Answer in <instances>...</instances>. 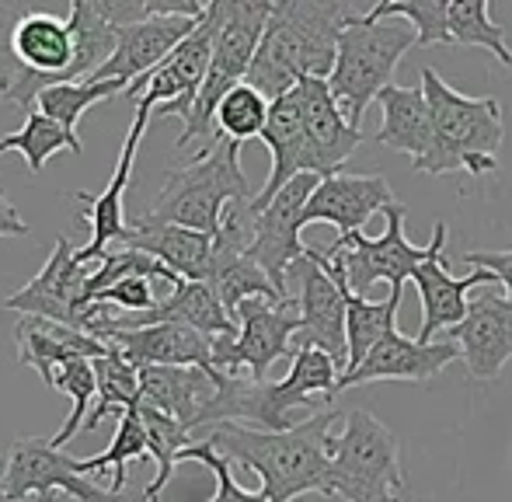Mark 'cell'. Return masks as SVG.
Masks as SVG:
<instances>
[{
	"label": "cell",
	"mask_w": 512,
	"mask_h": 502,
	"mask_svg": "<svg viewBox=\"0 0 512 502\" xmlns=\"http://www.w3.org/2000/svg\"><path fill=\"white\" fill-rule=\"evenodd\" d=\"M411 46H418V32L408 21H370L366 14H349L342 35H338V56L328 88L335 102L342 105L352 129H359L366 109H370V102H377L380 91L394 84V70Z\"/></svg>",
	"instance_id": "obj_5"
},
{
	"label": "cell",
	"mask_w": 512,
	"mask_h": 502,
	"mask_svg": "<svg viewBox=\"0 0 512 502\" xmlns=\"http://www.w3.org/2000/svg\"><path fill=\"white\" fill-rule=\"evenodd\" d=\"M49 492H63L77 502H122L119 492L95 485L81 471L77 457L56 450L49 440H35V436L14 440L0 471V499L21 502L28 496H49Z\"/></svg>",
	"instance_id": "obj_13"
},
{
	"label": "cell",
	"mask_w": 512,
	"mask_h": 502,
	"mask_svg": "<svg viewBox=\"0 0 512 502\" xmlns=\"http://www.w3.org/2000/svg\"><path fill=\"white\" fill-rule=\"evenodd\" d=\"M331 496L345 502H405L401 440L366 408H352L331 436Z\"/></svg>",
	"instance_id": "obj_7"
},
{
	"label": "cell",
	"mask_w": 512,
	"mask_h": 502,
	"mask_svg": "<svg viewBox=\"0 0 512 502\" xmlns=\"http://www.w3.org/2000/svg\"><path fill=\"white\" fill-rule=\"evenodd\" d=\"M394 199V189L387 185L384 175H338L321 178L304 210V227L307 224H331L338 231V238L345 234H359L363 224H370L373 213L387 210Z\"/></svg>",
	"instance_id": "obj_21"
},
{
	"label": "cell",
	"mask_w": 512,
	"mask_h": 502,
	"mask_svg": "<svg viewBox=\"0 0 512 502\" xmlns=\"http://www.w3.org/2000/svg\"><path fill=\"white\" fill-rule=\"evenodd\" d=\"M418 77H422L432 133H436L432 157L422 164L425 175H453V171H467L474 178L492 175L499 168V150L506 140L499 98L460 95L432 67H422Z\"/></svg>",
	"instance_id": "obj_4"
},
{
	"label": "cell",
	"mask_w": 512,
	"mask_h": 502,
	"mask_svg": "<svg viewBox=\"0 0 512 502\" xmlns=\"http://www.w3.org/2000/svg\"><path fill=\"white\" fill-rule=\"evenodd\" d=\"M370 21L401 18L418 32V46H481L512 67L506 28L492 21L488 0H384L366 11Z\"/></svg>",
	"instance_id": "obj_11"
},
{
	"label": "cell",
	"mask_w": 512,
	"mask_h": 502,
	"mask_svg": "<svg viewBox=\"0 0 512 502\" xmlns=\"http://www.w3.org/2000/svg\"><path fill=\"white\" fill-rule=\"evenodd\" d=\"M387 227L380 238H366L359 234H345L335 238L328 248H314L317 262L335 276V283H345L349 293L363 297L373 283H391V286H405V279H415V272L429 262L432 255L446 248V224L436 220L432 227V241L425 248L411 245L405 238V203H391L384 210Z\"/></svg>",
	"instance_id": "obj_8"
},
{
	"label": "cell",
	"mask_w": 512,
	"mask_h": 502,
	"mask_svg": "<svg viewBox=\"0 0 512 502\" xmlns=\"http://www.w3.org/2000/svg\"><path fill=\"white\" fill-rule=\"evenodd\" d=\"M269 109H272V102L262 91H255L248 81L237 84L234 91L223 95L220 109H216V136L241 143V147L248 140H255V136L262 140L265 123H269Z\"/></svg>",
	"instance_id": "obj_37"
},
{
	"label": "cell",
	"mask_w": 512,
	"mask_h": 502,
	"mask_svg": "<svg viewBox=\"0 0 512 502\" xmlns=\"http://www.w3.org/2000/svg\"><path fill=\"white\" fill-rule=\"evenodd\" d=\"M112 328H147V325H185L209 339H234L237 321L220 304L216 290L209 283H192V279H178L171 286L168 297L157 300L150 311L143 314H122V318H108Z\"/></svg>",
	"instance_id": "obj_24"
},
{
	"label": "cell",
	"mask_w": 512,
	"mask_h": 502,
	"mask_svg": "<svg viewBox=\"0 0 512 502\" xmlns=\"http://www.w3.org/2000/svg\"><path fill=\"white\" fill-rule=\"evenodd\" d=\"M464 262L471 269H485L495 276V283L506 286V300L512 304V248L509 251H467Z\"/></svg>",
	"instance_id": "obj_41"
},
{
	"label": "cell",
	"mask_w": 512,
	"mask_h": 502,
	"mask_svg": "<svg viewBox=\"0 0 512 502\" xmlns=\"http://www.w3.org/2000/svg\"><path fill=\"white\" fill-rule=\"evenodd\" d=\"M300 109H304V133H307V154H310V175L331 178L342 171V164L356 154L363 143V133L352 129L345 119L342 105L335 102L324 77H304L297 84Z\"/></svg>",
	"instance_id": "obj_19"
},
{
	"label": "cell",
	"mask_w": 512,
	"mask_h": 502,
	"mask_svg": "<svg viewBox=\"0 0 512 502\" xmlns=\"http://www.w3.org/2000/svg\"><path fill=\"white\" fill-rule=\"evenodd\" d=\"M21 502H67V496H63V492H49V496H28Z\"/></svg>",
	"instance_id": "obj_43"
},
{
	"label": "cell",
	"mask_w": 512,
	"mask_h": 502,
	"mask_svg": "<svg viewBox=\"0 0 512 502\" xmlns=\"http://www.w3.org/2000/svg\"><path fill=\"white\" fill-rule=\"evenodd\" d=\"M14 342H18V360L21 367H32L42 380H53L56 370L70 360H102L108 353L105 342L95 335L81 332V328L56 325L46 318H21L14 325Z\"/></svg>",
	"instance_id": "obj_30"
},
{
	"label": "cell",
	"mask_w": 512,
	"mask_h": 502,
	"mask_svg": "<svg viewBox=\"0 0 512 502\" xmlns=\"http://www.w3.org/2000/svg\"><path fill=\"white\" fill-rule=\"evenodd\" d=\"M182 461H199V464H206V468L213 471V478H216V496H213V499H206V502H269V499H265V492H262V489H258V492H248V489H241V485L234 482V471H230V461H227V457L216 454V450L209 447V440L185 447V450H182Z\"/></svg>",
	"instance_id": "obj_39"
},
{
	"label": "cell",
	"mask_w": 512,
	"mask_h": 502,
	"mask_svg": "<svg viewBox=\"0 0 512 502\" xmlns=\"http://www.w3.org/2000/svg\"><path fill=\"white\" fill-rule=\"evenodd\" d=\"M7 150H18V154L25 157L28 171H32V175H42V168H46L49 157L63 154V150L81 154L84 143L77 133L63 129L56 119H49L46 112H39L32 105V109L25 112V126H21L18 133L0 136V154H7Z\"/></svg>",
	"instance_id": "obj_32"
},
{
	"label": "cell",
	"mask_w": 512,
	"mask_h": 502,
	"mask_svg": "<svg viewBox=\"0 0 512 502\" xmlns=\"http://www.w3.org/2000/svg\"><path fill=\"white\" fill-rule=\"evenodd\" d=\"M206 14V11H203ZM203 14H157L140 25L115 28V53L91 81H140L154 67H161L203 21Z\"/></svg>",
	"instance_id": "obj_18"
},
{
	"label": "cell",
	"mask_w": 512,
	"mask_h": 502,
	"mask_svg": "<svg viewBox=\"0 0 512 502\" xmlns=\"http://www.w3.org/2000/svg\"><path fill=\"white\" fill-rule=\"evenodd\" d=\"M338 286L345 290V339H349L345 374H352V370H356L359 363H363L366 356H370L373 349L387 339V335L398 332L394 321H398V307H401V297H405V286H391L387 300H380V304L349 293V286L345 283H338Z\"/></svg>",
	"instance_id": "obj_31"
},
{
	"label": "cell",
	"mask_w": 512,
	"mask_h": 502,
	"mask_svg": "<svg viewBox=\"0 0 512 502\" xmlns=\"http://www.w3.org/2000/svg\"><path fill=\"white\" fill-rule=\"evenodd\" d=\"M237 335L234 339H216L213 342V363L220 374L227 377H248L262 384L269 377L272 363L297 356L293 342L300 335V311L297 297L293 300H244L237 307Z\"/></svg>",
	"instance_id": "obj_10"
},
{
	"label": "cell",
	"mask_w": 512,
	"mask_h": 502,
	"mask_svg": "<svg viewBox=\"0 0 512 502\" xmlns=\"http://www.w3.org/2000/svg\"><path fill=\"white\" fill-rule=\"evenodd\" d=\"M349 14L352 7L342 0H276L248 70V84L276 102L304 77L328 81L335 70L338 35Z\"/></svg>",
	"instance_id": "obj_2"
},
{
	"label": "cell",
	"mask_w": 512,
	"mask_h": 502,
	"mask_svg": "<svg viewBox=\"0 0 512 502\" xmlns=\"http://www.w3.org/2000/svg\"><path fill=\"white\" fill-rule=\"evenodd\" d=\"M290 279H300V335L297 349H321L331 360L342 367L349 360V339H345V290L335 283L328 269L317 262L314 248H307V255L290 269Z\"/></svg>",
	"instance_id": "obj_17"
},
{
	"label": "cell",
	"mask_w": 512,
	"mask_h": 502,
	"mask_svg": "<svg viewBox=\"0 0 512 502\" xmlns=\"http://www.w3.org/2000/svg\"><path fill=\"white\" fill-rule=\"evenodd\" d=\"M126 81H77V84H56V88L39 91L35 109L46 112L49 119H56L63 129L77 133V123L84 119V112L95 109L98 102H108L115 95H126Z\"/></svg>",
	"instance_id": "obj_34"
},
{
	"label": "cell",
	"mask_w": 512,
	"mask_h": 502,
	"mask_svg": "<svg viewBox=\"0 0 512 502\" xmlns=\"http://www.w3.org/2000/svg\"><path fill=\"white\" fill-rule=\"evenodd\" d=\"M98 342L122 353V360L143 367H199L206 374H220L213 363V342L209 335L185 325H147V328H112L108 314L95 318L88 328Z\"/></svg>",
	"instance_id": "obj_16"
},
{
	"label": "cell",
	"mask_w": 512,
	"mask_h": 502,
	"mask_svg": "<svg viewBox=\"0 0 512 502\" xmlns=\"http://www.w3.org/2000/svg\"><path fill=\"white\" fill-rule=\"evenodd\" d=\"M216 32H220V0L206 4V14L196 25V32L161 67H154L140 81L129 84L122 98L136 102V112H150V116L161 112V116L185 119L192 105H196L199 88H203L209 74V63H213Z\"/></svg>",
	"instance_id": "obj_12"
},
{
	"label": "cell",
	"mask_w": 512,
	"mask_h": 502,
	"mask_svg": "<svg viewBox=\"0 0 512 502\" xmlns=\"http://www.w3.org/2000/svg\"><path fill=\"white\" fill-rule=\"evenodd\" d=\"M147 457H150V443H147V429H143V419H140V408H126V412H119L112 447H108L105 454L81 461V471L84 475H98V471L112 468L115 471L112 492H122V485H126V464L147 461Z\"/></svg>",
	"instance_id": "obj_36"
},
{
	"label": "cell",
	"mask_w": 512,
	"mask_h": 502,
	"mask_svg": "<svg viewBox=\"0 0 512 502\" xmlns=\"http://www.w3.org/2000/svg\"><path fill=\"white\" fill-rule=\"evenodd\" d=\"M220 374L199 367H143L140 370V405L182 422L189 433L203 429V415L216 398Z\"/></svg>",
	"instance_id": "obj_27"
},
{
	"label": "cell",
	"mask_w": 512,
	"mask_h": 502,
	"mask_svg": "<svg viewBox=\"0 0 512 502\" xmlns=\"http://www.w3.org/2000/svg\"><path fill=\"white\" fill-rule=\"evenodd\" d=\"M481 283H495L492 272L471 269L467 276H450L443 265V251L432 255L422 269L415 272L418 297H422V328H418V339L436 342L439 332H453L460 321L467 318L471 304H467V290Z\"/></svg>",
	"instance_id": "obj_29"
},
{
	"label": "cell",
	"mask_w": 512,
	"mask_h": 502,
	"mask_svg": "<svg viewBox=\"0 0 512 502\" xmlns=\"http://www.w3.org/2000/svg\"><path fill=\"white\" fill-rule=\"evenodd\" d=\"M119 245L147 251V255H154L161 265H168L171 272H178L182 279H192V283H206L209 279L213 234H199L178 224H161V220H150L147 213H143V217H136L133 224L126 227Z\"/></svg>",
	"instance_id": "obj_26"
},
{
	"label": "cell",
	"mask_w": 512,
	"mask_h": 502,
	"mask_svg": "<svg viewBox=\"0 0 512 502\" xmlns=\"http://www.w3.org/2000/svg\"><path fill=\"white\" fill-rule=\"evenodd\" d=\"M150 112H136V123L129 126L126 140H122L119 150V161H115L112 171V182L105 185V192L91 196V192H74V203H81L88 210V224H91V241L84 248L74 251V258L81 265L88 262H102L105 251L115 248L126 234V210H122V199H126L129 189V175H133V164H136V150H140V140L150 126Z\"/></svg>",
	"instance_id": "obj_20"
},
{
	"label": "cell",
	"mask_w": 512,
	"mask_h": 502,
	"mask_svg": "<svg viewBox=\"0 0 512 502\" xmlns=\"http://www.w3.org/2000/svg\"><path fill=\"white\" fill-rule=\"evenodd\" d=\"M317 182L321 178L314 175H300L272 199L265 210L255 213V238H251L248 255L262 265V272L272 279L283 297L286 293V279H290V269L307 255V245L300 241V231H304V210L314 196Z\"/></svg>",
	"instance_id": "obj_14"
},
{
	"label": "cell",
	"mask_w": 512,
	"mask_h": 502,
	"mask_svg": "<svg viewBox=\"0 0 512 502\" xmlns=\"http://www.w3.org/2000/svg\"><path fill=\"white\" fill-rule=\"evenodd\" d=\"M140 419H143V429H147L150 457L157 461V475H154V482L147 485L143 496H147V502H154L168 489L171 475H175V464L182 461V450L192 447V433L178 419H171V415L157 412V408H150V405H140Z\"/></svg>",
	"instance_id": "obj_35"
},
{
	"label": "cell",
	"mask_w": 512,
	"mask_h": 502,
	"mask_svg": "<svg viewBox=\"0 0 512 502\" xmlns=\"http://www.w3.org/2000/svg\"><path fill=\"white\" fill-rule=\"evenodd\" d=\"M154 502H157V499H154Z\"/></svg>",
	"instance_id": "obj_44"
},
{
	"label": "cell",
	"mask_w": 512,
	"mask_h": 502,
	"mask_svg": "<svg viewBox=\"0 0 512 502\" xmlns=\"http://www.w3.org/2000/svg\"><path fill=\"white\" fill-rule=\"evenodd\" d=\"M457 356L460 346L453 339L422 342V339H408L401 332H391L352 374L338 377V391L373 384V380H411V384L432 380L436 374H443Z\"/></svg>",
	"instance_id": "obj_23"
},
{
	"label": "cell",
	"mask_w": 512,
	"mask_h": 502,
	"mask_svg": "<svg viewBox=\"0 0 512 502\" xmlns=\"http://www.w3.org/2000/svg\"><path fill=\"white\" fill-rule=\"evenodd\" d=\"M91 304H98V307L115 304V307H122L126 314H143V311H150V307L157 304L154 279L129 276V279H122V283H115V286H108V290H102L95 300H91Z\"/></svg>",
	"instance_id": "obj_40"
},
{
	"label": "cell",
	"mask_w": 512,
	"mask_h": 502,
	"mask_svg": "<svg viewBox=\"0 0 512 502\" xmlns=\"http://www.w3.org/2000/svg\"><path fill=\"white\" fill-rule=\"evenodd\" d=\"M338 377H342V367L328 353H321V349H297L290 374L283 380L255 384L248 377L220 374L216 398L206 408L203 426H223V422L244 426L248 422V429L286 433V429H293V408H310L317 415V408L335 398Z\"/></svg>",
	"instance_id": "obj_3"
},
{
	"label": "cell",
	"mask_w": 512,
	"mask_h": 502,
	"mask_svg": "<svg viewBox=\"0 0 512 502\" xmlns=\"http://www.w3.org/2000/svg\"><path fill=\"white\" fill-rule=\"evenodd\" d=\"M74 245L67 238H56L46 265L28 286L14 290L7 297L4 311H18L25 318H46L56 325L81 328L84 332V311H88V265L74 258Z\"/></svg>",
	"instance_id": "obj_15"
},
{
	"label": "cell",
	"mask_w": 512,
	"mask_h": 502,
	"mask_svg": "<svg viewBox=\"0 0 512 502\" xmlns=\"http://www.w3.org/2000/svg\"><path fill=\"white\" fill-rule=\"evenodd\" d=\"M262 143L272 154V171L258 196L251 199V213L265 210L293 178L310 175V154H307V133H304V109H300L297 88L290 95L276 98L269 109V123H265Z\"/></svg>",
	"instance_id": "obj_25"
},
{
	"label": "cell",
	"mask_w": 512,
	"mask_h": 502,
	"mask_svg": "<svg viewBox=\"0 0 512 502\" xmlns=\"http://www.w3.org/2000/svg\"><path fill=\"white\" fill-rule=\"evenodd\" d=\"M269 18L272 0H220V32H216L213 63H209V74L203 88H199L196 105L182 119L185 129L178 136V150H185L196 140H206V147L220 140L216 136V109H220L227 91L248 81V70L255 63L258 42H262Z\"/></svg>",
	"instance_id": "obj_9"
},
{
	"label": "cell",
	"mask_w": 512,
	"mask_h": 502,
	"mask_svg": "<svg viewBox=\"0 0 512 502\" xmlns=\"http://www.w3.org/2000/svg\"><path fill=\"white\" fill-rule=\"evenodd\" d=\"M380 112H384V123H380L373 140L387 150H398V154L411 157V168L422 171V164L432 157L436 147V133H432V112L425 102L422 84H391V88L380 91L377 98Z\"/></svg>",
	"instance_id": "obj_28"
},
{
	"label": "cell",
	"mask_w": 512,
	"mask_h": 502,
	"mask_svg": "<svg viewBox=\"0 0 512 502\" xmlns=\"http://www.w3.org/2000/svg\"><path fill=\"white\" fill-rule=\"evenodd\" d=\"M95 377H98V405L88 415V422H84V433L102 426L105 415L140 408V370L122 360V353H115L112 346H108L102 360H95Z\"/></svg>",
	"instance_id": "obj_33"
},
{
	"label": "cell",
	"mask_w": 512,
	"mask_h": 502,
	"mask_svg": "<svg viewBox=\"0 0 512 502\" xmlns=\"http://www.w3.org/2000/svg\"><path fill=\"white\" fill-rule=\"evenodd\" d=\"M237 157H241V143L220 136L213 147L192 157L185 168L168 171V182H164L161 196L150 206L147 217L216 238L223 213L234 203H251L255 199Z\"/></svg>",
	"instance_id": "obj_6"
},
{
	"label": "cell",
	"mask_w": 512,
	"mask_h": 502,
	"mask_svg": "<svg viewBox=\"0 0 512 502\" xmlns=\"http://www.w3.org/2000/svg\"><path fill=\"white\" fill-rule=\"evenodd\" d=\"M28 231H32V227H28L25 217L7 203L4 189H0V238H21V234H28Z\"/></svg>",
	"instance_id": "obj_42"
},
{
	"label": "cell",
	"mask_w": 512,
	"mask_h": 502,
	"mask_svg": "<svg viewBox=\"0 0 512 502\" xmlns=\"http://www.w3.org/2000/svg\"><path fill=\"white\" fill-rule=\"evenodd\" d=\"M345 419L338 412H317L286 433L223 422L209 433V447L227 461L255 471L269 502H293L307 492L331 496V429Z\"/></svg>",
	"instance_id": "obj_1"
},
{
	"label": "cell",
	"mask_w": 512,
	"mask_h": 502,
	"mask_svg": "<svg viewBox=\"0 0 512 502\" xmlns=\"http://www.w3.org/2000/svg\"><path fill=\"white\" fill-rule=\"evenodd\" d=\"M49 387H56V391L70 394V401H74V408H70L67 422L60 426V433L49 436V443H53L56 450L63 447V443H70L77 433L84 429V422H88V405L91 398L98 394V377H95V360H70L63 363L60 370L53 374L49 380Z\"/></svg>",
	"instance_id": "obj_38"
},
{
	"label": "cell",
	"mask_w": 512,
	"mask_h": 502,
	"mask_svg": "<svg viewBox=\"0 0 512 502\" xmlns=\"http://www.w3.org/2000/svg\"><path fill=\"white\" fill-rule=\"evenodd\" d=\"M450 339L460 346L467 374L474 380H495L512 360V304L495 290H485Z\"/></svg>",
	"instance_id": "obj_22"
}]
</instances>
